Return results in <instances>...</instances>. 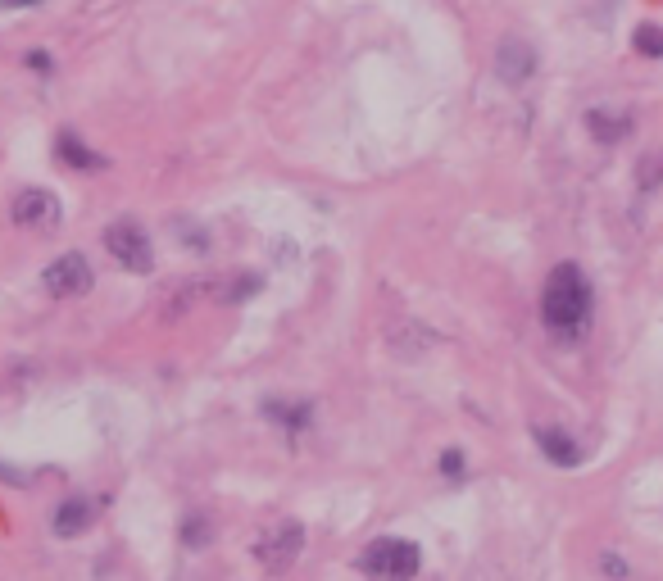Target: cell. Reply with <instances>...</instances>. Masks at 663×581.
I'll return each mask as SVG.
<instances>
[{"label": "cell", "instance_id": "1", "mask_svg": "<svg viewBox=\"0 0 663 581\" xmlns=\"http://www.w3.org/2000/svg\"><path fill=\"white\" fill-rule=\"evenodd\" d=\"M541 318L545 327L559 336V341H573L582 336V327L591 323V282L577 264H555L545 277L541 291Z\"/></svg>", "mask_w": 663, "mask_h": 581}, {"label": "cell", "instance_id": "2", "mask_svg": "<svg viewBox=\"0 0 663 581\" xmlns=\"http://www.w3.org/2000/svg\"><path fill=\"white\" fill-rule=\"evenodd\" d=\"M423 568V550L405 536H382L359 554V572L368 581H414Z\"/></svg>", "mask_w": 663, "mask_h": 581}, {"label": "cell", "instance_id": "3", "mask_svg": "<svg viewBox=\"0 0 663 581\" xmlns=\"http://www.w3.org/2000/svg\"><path fill=\"white\" fill-rule=\"evenodd\" d=\"M300 550H305V527H300L296 518H282V522H273L268 532H259V541H255V563L259 568H268V572H287L291 563L300 559Z\"/></svg>", "mask_w": 663, "mask_h": 581}, {"label": "cell", "instance_id": "4", "mask_svg": "<svg viewBox=\"0 0 663 581\" xmlns=\"http://www.w3.org/2000/svg\"><path fill=\"white\" fill-rule=\"evenodd\" d=\"M105 250L137 277L155 268V250H150L146 227H141L137 218H119V223H109L105 227Z\"/></svg>", "mask_w": 663, "mask_h": 581}, {"label": "cell", "instance_id": "5", "mask_svg": "<svg viewBox=\"0 0 663 581\" xmlns=\"http://www.w3.org/2000/svg\"><path fill=\"white\" fill-rule=\"evenodd\" d=\"M91 282H96V273H91L87 255H60L41 268V286H46V296H55V300L87 296Z\"/></svg>", "mask_w": 663, "mask_h": 581}, {"label": "cell", "instance_id": "6", "mask_svg": "<svg viewBox=\"0 0 663 581\" xmlns=\"http://www.w3.org/2000/svg\"><path fill=\"white\" fill-rule=\"evenodd\" d=\"M10 218L19 227H28V232H55V227L64 223V205L55 191H41V187H28L14 196L10 205Z\"/></svg>", "mask_w": 663, "mask_h": 581}, {"label": "cell", "instance_id": "7", "mask_svg": "<svg viewBox=\"0 0 663 581\" xmlns=\"http://www.w3.org/2000/svg\"><path fill=\"white\" fill-rule=\"evenodd\" d=\"M495 73H500L505 87H523V82H532L536 50L527 46L523 37H505V41H500V50H495Z\"/></svg>", "mask_w": 663, "mask_h": 581}, {"label": "cell", "instance_id": "8", "mask_svg": "<svg viewBox=\"0 0 663 581\" xmlns=\"http://www.w3.org/2000/svg\"><path fill=\"white\" fill-rule=\"evenodd\" d=\"M536 445L555 468H577L586 459V450L577 445V436H568L564 427H536Z\"/></svg>", "mask_w": 663, "mask_h": 581}, {"label": "cell", "instance_id": "9", "mask_svg": "<svg viewBox=\"0 0 663 581\" xmlns=\"http://www.w3.org/2000/svg\"><path fill=\"white\" fill-rule=\"evenodd\" d=\"M586 132H591L600 146H618V141L632 132V114H627V109H609V105L586 109Z\"/></svg>", "mask_w": 663, "mask_h": 581}, {"label": "cell", "instance_id": "10", "mask_svg": "<svg viewBox=\"0 0 663 581\" xmlns=\"http://www.w3.org/2000/svg\"><path fill=\"white\" fill-rule=\"evenodd\" d=\"M55 155H60L69 168H78V173H100V168H109V159L96 155V150H91L87 141H78L73 132H60V137H55Z\"/></svg>", "mask_w": 663, "mask_h": 581}, {"label": "cell", "instance_id": "11", "mask_svg": "<svg viewBox=\"0 0 663 581\" xmlns=\"http://www.w3.org/2000/svg\"><path fill=\"white\" fill-rule=\"evenodd\" d=\"M309 400H300V404H287V400H264V418L268 423H278L287 436H300L309 427Z\"/></svg>", "mask_w": 663, "mask_h": 581}, {"label": "cell", "instance_id": "12", "mask_svg": "<svg viewBox=\"0 0 663 581\" xmlns=\"http://www.w3.org/2000/svg\"><path fill=\"white\" fill-rule=\"evenodd\" d=\"M91 518H96V513H91L87 500H64L60 509H55V522H50V527H55V536L73 541V536H82L91 527Z\"/></svg>", "mask_w": 663, "mask_h": 581}, {"label": "cell", "instance_id": "13", "mask_svg": "<svg viewBox=\"0 0 663 581\" xmlns=\"http://www.w3.org/2000/svg\"><path fill=\"white\" fill-rule=\"evenodd\" d=\"M209 536H214V527H209L205 513H187V518H182V545H187V550H205Z\"/></svg>", "mask_w": 663, "mask_h": 581}, {"label": "cell", "instance_id": "14", "mask_svg": "<svg viewBox=\"0 0 663 581\" xmlns=\"http://www.w3.org/2000/svg\"><path fill=\"white\" fill-rule=\"evenodd\" d=\"M632 46H636V55H645V60H659V55H663V28L641 23V28H636V37H632Z\"/></svg>", "mask_w": 663, "mask_h": 581}, {"label": "cell", "instance_id": "15", "mask_svg": "<svg viewBox=\"0 0 663 581\" xmlns=\"http://www.w3.org/2000/svg\"><path fill=\"white\" fill-rule=\"evenodd\" d=\"M636 182H641V191L663 187V155H641V164H636Z\"/></svg>", "mask_w": 663, "mask_h": 581}, {"label": "cell", "instance_id": "16", "mask_svg": "<svg viewBox=\"0 0 663 581\" xmlns=\"http://www.w3.org/2000/svg\"><path fill=\"white\" fill-rule=\"evenodd\" d=\"M436 468H441V473H446L450 482H459V477H464V454H459V450H441Z\"/></svg>", "mask_w": 663, "mask_h": 581}, {"label": "cell", "instance_id": "17", "mask_svg": "<svg viewBox=\"0 0 663 581\" xmlns=\"http://www.w3.org/2000/svg\"><path fill=\"white\" fill-rule=\"evenodd\" d=\"M600 568L609 572V577H614V581H623V577H627V563L618 559V554H604V559H600Z\"/></svg>", "mask_w": 663, "mask_h": 581}, {"label": "cell", "instance_id": "18", "mask_svg": "<svg viewBox=\"0 0 663 581\" xmlns=\"http://www.w3.org/2000/svg\"><path fill=\"white\" fill-rule=\"evenodd\" d=\"M28 69L50 73V69H55V64H50V55H46V50H28Z\"/></svg>", "mask_w": 663, "mask_h": 581}, {"label": "cell", "instance_id": "19", "mask_svg": "<svg viewBox=\"0 0 663 581\" xmlns=\"http://www.w3.org/2000/svg\"><path fill=\"white\" fill-rule=\"evenodd\" d=\"M5 10H28V5H37V0H0Z\"/></svg>", "mask_w": 663, "mask_h": 581}]
</instances>
